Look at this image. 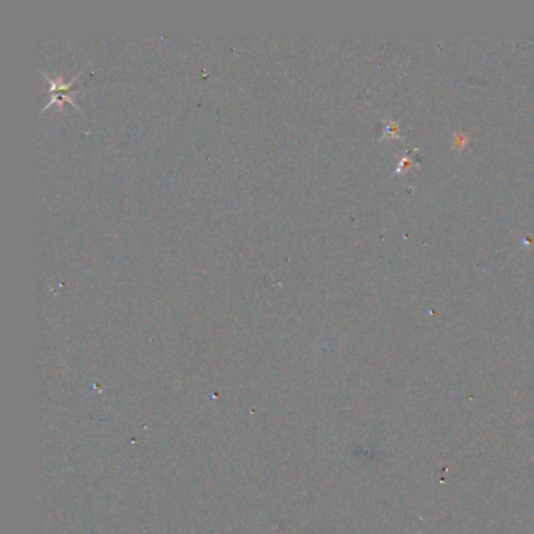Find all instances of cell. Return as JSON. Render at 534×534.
Masks as SVG:
<instances>
[{
    "label": "cell",
    "mask_w": 534,
    "mask_h": 534,
    "mask_svg": "<svg viewBox=\"0 0 534 534\" xmlns=\"http://www.w3.org/2000/svg\"><path fill=\"white\" fill-rule=\"evenodd\" d=\"M44 79H46L49 81L50 85V101L47 102V106L44 107V110L49 108L50 106H54V103H63L64 101L71 102L74 107H77L76 101H72V85L76 84V80L80 77V74H77L76 77H72L69 81H63V80H55V79H50V76H47L46 72H42ZM42 110V111H44Z\"/></svg>",
    "instance_id": "cell-1"
}]
</instances>
